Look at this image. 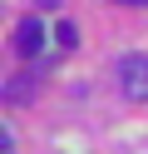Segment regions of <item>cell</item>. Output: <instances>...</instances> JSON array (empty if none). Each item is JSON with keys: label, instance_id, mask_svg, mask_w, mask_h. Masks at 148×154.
<instances>
[{"label": "cell", "instance_id": "1", "mask_svg": "<svg viewBox=\"0 0 148 154\" xmlns=\"http://www.w3.org/2000/svg\"><path fill=\"white\" fill-rule=\"evenodd\" d=\"M118 90L128 100H148V60L143 55H123L118 60Z\"/></svg>", "mask_w": 148, "mask_h": 154}, {"label": "cell", "instance_id": "4", "mask_svg": "<svg viewBox=\"0 0 148 154\" xmlns=\"http://www.w3.org/2000/svg\"><path fill=\"white\" fill-rule=\"evenodd\" d=\"M54 40H59V45H74V40H79V30H74L69 20H59V25H54Z\"/></svg>", "mask_w": 148, "mask_h": 154}, {"label": "cell", "instance_id": "3", "mask_svg": "<svg viewBox=\"0 0 148 154\" xmlns=\"http://www.w3.org/2000/svg\"><path fill=\"white\" fill-rule=\"evenodd\" d=\"M30 94H35V80H30V75H15V80L5 85V100H10V104H25Z\"/></svg>", "mask_w": 148, "mask_h": 154}, {"label": "cell", "instance_id": "6", "mask_svg": "<svg viewBox=\"0 0 148 154\" xmlns=\"http://www.w3.org/2000/svg\"><path fill=\"white\" fill-rule=\"evenodd\" d=\"M118 5H148V0H118Z\"/></svg>", "mask_w": 148, "mask_h": 154}, {"label": "cell", "instance_id": "2", "mask_svg": "<svg viewBox=\"0 0 148 154\" xmlns=\"http://www.w3.org/2000/svg\"><path fill=\"white\" fill-rule=\"evenodd\" d=\"M45 20H39V15H25V20L15 25V50H20V60H35L39 50H45Z\"/></svg>", "mask_w": 148, "mask_h": 154}, {"label": "cell", "instance_id": "5", "mask_svg": "<svg viewBox=\"0 0 148 154\" xmlns=\"http://www.w3.org/2000/svg\"><path fill=\"white\" fill-rule=\"evenodd\" d=\"M0 154H15V134H10V129L0 134Z\"/></svg>", "mask_w": 148, "mask_h": 154}]
</instances>
